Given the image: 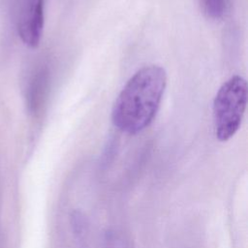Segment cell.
Segmentation results:
<instances>
[{"label":"cell","instance_id":"6da1fadb","mask_svg":"<svg viewBox=\"0 0 248 248\" xmlns=\"http://www.w3.org/2000/svg\"><path fill=\"white\" fill-rule=\"evenodd\" d=\"M166 86L167 73L162 66L149 64L139 69L113 103V125L130 135L147 128L157 114Z\"/></svg>","mask_w":248,"mask_h":248},{"label":"cell","instance_id":"7a4b0ae2","mask_svg":"<svg viewBox=\"0 0 248 248\" xmlns=\"http://www.w3.org/2000/svg\"><path fill=\"white\" fill-rule=\"evenodd\" d=\"M247 82L233 76L218 89L213 101V122L216 138L227 141L238 131L247 105Z\"/></svg>","mask_w":248,"mask_h":248},{"label":"cell","instance_id":"3957f363","mask_svg":"<svg viewBox=\"0 0 248 248\" xmlns=\"http://www.w3.org/2000/svg\"><path fill=\"white\" fill-rule=\"evenodd\" d=\"M45 1H21L17 31L21 41L29 47H37L41 42L45 23Z\"/></svg>","mask_w":248,"mask_h":248},{"label":"cell","instance_id":"277c9868","mask_svg":"<svg viewBox=\"0 0 248 248\" xmlns=\"http://www.w3.org/2000/svg\"><path fill=\"white\" fill-rule=\"evenodd\" d=\"M202 13L209 18L219 19L228 10L229 0H199Z\"/></svg>","mask_w":248,"mask_h":248},{"label":"cell","instance_id":"5b68a950","mask_svg":"<svg viewBox=\"0 0 248 248\" xmlns=\"http://www.w3.org/2000/svg\"><path fill=\"white\" fill-rule=\"evenodd\" d=\"M46 83V71H41L37 74L34 78L33 85L30 89V106L33 108H36L40 100L45 92Z\"/></svg>","mask_w":248,"mask_h":248}]
</instances>
